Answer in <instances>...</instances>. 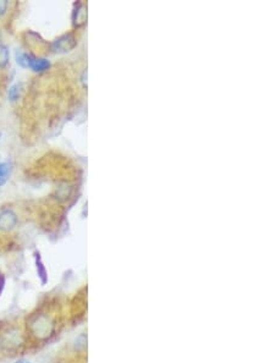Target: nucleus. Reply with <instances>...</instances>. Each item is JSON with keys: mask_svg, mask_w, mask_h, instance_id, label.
Masks as SVG:
<instances>
[{"mask_svg": "<svg viewBox=\"0 0 275 363\" xmlns=\"http://www.w3.org/2000/svg\"><path fill=\"white\" fill-rule=\"evenodd\" d=\"M27 330L36 340L47 341L50 340L57 331V323L50 314L39 312L33 314L27 322Z\"/></svg>", "mask_w": 275, "mask_h": 363, "instance_id": "1", "label": "nucleus"}, {"mask_svg": "<svg viewBox=\"0 0 275 363\" xmlns=\"http://www.w3.org/2000/svg\"><path fill=\"white\" fill-rule=\"evenodd\" d=\"M24 345V334L20 329L10 328L0 335V351L15 355Z\"/></svg>", "mask_w": 275, "mask_h": 363, "instance_id": "2", "label": "nucleus"}, {"mask_svg": "<svg viewBox=\"0 0 275 363\" xmlns=\"http://www.w3.org/2000/svg\"><path fill=\"white\" fill-rule=\"evenodd\" d=\"M76 47V38L71 33L59 37L51 43V49L55 53H67Z\"/></svg>", "mask_w": 275, "mask_h": 363, "instance_id": "3", "label": "nucleus"}, {"mask_svg": "<svg viewBox=\"0 0 275 363\" xmlns=\"http://www.w3.org/2000/svg\"><path fill=\"white\" fill-rule=\"evenodd\" d=\"M17 224V215L10 209L3 210L0 213V231L2 233H9Z\"/></svg>", "mask_w": 275, "mask_h": 363, "instance_id": "4", "label": "nucleus"}, {"mask_svg": "<svg viewBox=\"0 0 275 363\" xmlns=\"http://www.w3.org/2000/svg\"><path fill=\"white\" fill-rule=\"evenodd\" d=\"M50 68V62L44 58H37L32 54L27 53V65L26 69H31L35 72H44Z\"/></svg>", "mask_w": 275, "mask_h": 363, "instance_id": "5", "label": "nucleus"}, {"mask_svg": "<svg viewBox=\"0 0 275 363\" xmlns=\"http://www.w3.org/2000/svg\"><path fill=\"white\" fill-rule=\"evenodd\" d=\"M86 17H87V11L86 7L82 3H76L75 9L72 13V23L75 27L82 26L86 22Z\"/></svg>", "mask_w": 275, "mask_h": 363, "instance_id": "6", "label": "nucleus"}, {"mask_svg": "<svg viewBox=\"0 0 275 363\" xmlns=\"http://www.w3.org/2000/svg\"><path fill=\"white\" fill-rule=\"evenodd\" d=\"M35 264H36V270H37V276H38L39 282H41L42 285H45L48 283V271L47 268H45L44 263H43L41 253L38 251L35 252Z\"/></svg>", "mask_w": 275, "mask_h": 363, "instance_id": "7", "label": "nucleus"}, {"mask_svg": "<svg viewBox=\"0 0 275 363\" xmlns=\"http://www.w3.org/2000/svg\"><path fill=\"white\" fill-rule=\"evenodd\" d=\"M11 165L6 161H0V186L5 185L8 181L9 176H10Z\"/></svg>", "mask_w": 275, "mask_h": 363, "instance_id": "8", "label": "nucleus"}, {"mask_svg": "<svg viewBox=\"0 0 275 363\" xmlns=\"http://www.w3.org/2000/svg\"><path fill=\"white\" fill-rule=\"evenodd\" d=\"M9 60H10L9 48L4 44H0V69L5 68V66L8 65Z\"/></svg>", "mask_w": 275, "mask_h": 363, "instance_id": "9", "label": "nucleus"}, {"mask_svg": "<svg viewBox=\"0 0 275 363\" xmlns=\"http://www.w3.org/2000/svg\"><path fill=\"white\" fill-rule=\"evenodd\" d=\"M87 347V335L85 332H82L81 335H78L75 340V350L76 351H84Z\"/></svg>", "mask_w": 275, "mask_h": 363, "instance_id": "10", "label": "nucleus"}, {"mask_svg": "<svg viewBox=\"0 0 275 363\" xmlns=\"http://www.w3.org/2000/svg\"><path fill=\"white\" fill-rule=\"evenodd\" d=\"M20 92H21V86L20 85H14V86L10 87V90H9V99L11 100V102H16L18 99V97H20Z\"/></svg>", "mask_w": 275, "mask_h": 363, "instance_id": "11", "label": "nucleus"}, {"mask_svg": "<svg viewBox=\"0 0 275 363\" xmlns=\"http://www.w3.org/2000/svg\"><path fill=\"white\" fill-rule=\"evenodd\" d=\"M5 285H6V277L4 275V273H3V271H0V297H2L3 292H4Z\"/></svg>", "mask_w": 275, "mask_h": 363, "instance_id": "12", "label": "nucleus"}, {"mask_svg": "<svg viewBox=\"0 0 275 363\" xmlns=\"http://www.w3.org/2000/svg\"><path fill=\"white\" fill-rule=\"evenodd\" d=\"M8 10V2L6 0H0V17L3 16Z\"/></svg>", "mask_w": 275, "mask_h": 363, "instance_id": "13", "label": "nucleus"}, {"mask_svg": "<svg viewBox=\"0 0 275 363\" xmlns=\"http://www.w3.org/2000/svg\"><path fill=\"white\" fill-rule=\"evenodd\" d=\"M15 363H30V362L26 361V359H18V361H16Z\"/></svg>", "mask_w": 275, "mask_h": 363, "instance_id": "14", "label": "nucleus"}]
</instances>
